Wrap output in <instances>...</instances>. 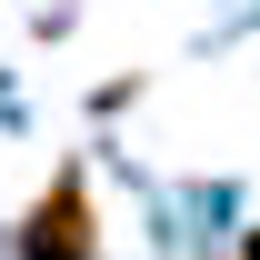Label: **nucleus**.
Here are the masks:
<instances>
[{
  "mask_svg": "<svg viewBox=\"0 0 260 260\" xmlns=\"http://www.w3.org/2000/svg\"><path fill=\"white\" fill-rule=\"evenodd\" d=\"M240 260H260V230H250V240H240Z\"/></svg>",
  "mask_w": 260,
  "mask_h": 260,
  "instance_id": "f03ea898",
  "label": "nucleus"
},
{
  "mask_svg": "<svg viewBox=\"0 0 260 260\" xmlns=\"http://www.w3.org/2000/svg\"><path fill=\"white\" fill-rule=\"evenodd\" d=\"M20 260H100V210H90V170L80 160L50 170V190L20 210Z\"/></svg>",
  "mask_w": 260,
  "mask_h": 260,
  "instance_id": "f257e3e1",
  "label": "nucleus"
}]
</instances>
